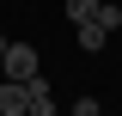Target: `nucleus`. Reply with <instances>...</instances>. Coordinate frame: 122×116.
<instances>
[{
	"label": "nucleus",
	"instance_id": "f03ea898",
	"mask_svg": "<svg viewBox=\"0 0 122 116\" xmlns=\"http://www.w3.org/2000/svg\"><path fill=\"white\" fill-rule=\"evenodd\" d=\"M0 116H30V79H6L0 86Z\"/></svg>",
	"mask_w": 122,
	"mask_h": 116
},
{
	"label": "nucleus",
	"instance_id": "0eeeda50",
	"mask_svg": "<svg viewBox=\"0 0 122 116\" xmlns=\"http://www.w3.org/2000/svg\"><path fill=\"white\" fill-rule=\"evenodd\" d=\"M0 61H6V37H0Z\"/></svg>",
	"mask_w": 122,
	"mask_h": 116
},
{
	"label": "nucleus",
	"instance_id": "20e7f679",
	"mask_svg": "<svg viewBox=\"0 0 122 116\" xmlns=\"http://www.w3.org/2000/svg\"><path fill=\"white\" fill-rule=\"evenodd\" d=\"M67 18H73V25H86V18H98V0H67Z\"/></svg>",
	"mask_w": 122,
	"mask_h": 116
},
{
	"label": "nucleus",
	"instance_id": "f257e3e1",
	"mask_svg": "<svg viewBox=\"0 0 122 116\" xmlns=\"http://www.w3.org/2000/svg\"><path fill=\"white\" fill-rule=\"evenodd\" d=\"M0 67H6V79H37V49L30 43H6V61Z\"/></svg>",
	"mask_w": 122,
	"mask_h": 116
},
{
	"label": "nucleus",
	"instance_id": "6e6552de",
	"mask_svg": "<svg viewBox=\"0 0 122 116\" xmlns=\"http://www.w3.org/2000/svg\"><path fill=\"white\" fill-rule=\"evenodd\" d=\"M98 116H104V110H98Z\"/></svg>",
	"mask_w": 122,
	"mask_h": 116
},
{
	"label": "nucleus",
	"instance_id": "39448f33",
	"mask_svg": "<svg viewBox=\"0 0 122 116\" xmlns=\"http://www.w3.org/2000/svg\"><path fill=\"white\" fill-rule=\"evenodd\" d=\"M98 25H104V31H116V25H122V6H110V0H98Z\"/></svg>",
	"mask_w": 122,
	"mask_h": 116
},
{
	"label": "nucleus",
	"instance_id": "423d86ee",
	"mask_svg": "<svg viewBox=\"0 0 122 116\" xmlns=\"http://www.w3.org/2000/svg\"><path fill=\"white\" fill-rule=\"evenodd\" d=\"M67 116H98V98H79V104H73Z\"/></svg>",
	"mask_w": 122,
	"mask_h": 116
},
{
	"label": "nucleus",
	"instance_id": "7ed1b4c3",
	"mask_svg": "<svg viewBox=\"0 0 122 116\" xmlns=\"http://www.w3.org/2000/svg\"><path fill=\"white\" fill-rule=\"evenodd\" d=\"M73 31H79V49H86V55H98V49L110 43V31L98 25V18H86V25H73Z\"/></svg>",
	"mask_w": 122,
	"mask_h": 116
}]
</instances>
